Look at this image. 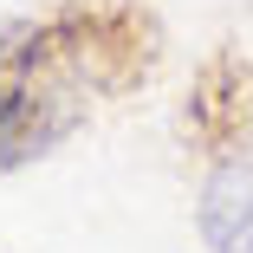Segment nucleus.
<instances>
[{"instance_id":"7ed1b4c3","label":"nucleus","mask_w":253,"mask_h":253,"mask_svg":"<svg viewBox=\"0 0 253 253\" xmlns=\"http://www.w3.org/2000/svg\"><path fill=\"white\" fill-rule=\"evenodd\" d=\"M201 240L214 253H253V163H227L208 188H201Z\"/></svg>"},{"instance_id":"f257e3e1","label":"nucleus","mask_w":253,"mask_h":253,"mask_svg":"<svg viewBox=\"0 0 253 253\" xmlns=\"http://www.w3.org/2000/svg\"><path fill=\"white\" fill-rule=\"evenodd\" d=\"M163 65V26L143 0H59L0 26V175L45 163L111 97Z\"/></svg>"},{"instance_id":"f03ea898","label":"nucleus","mask_w":253,"mask_h":253,"mask_svg":"<svg viewBox=\"0 0 253 253\" xmlns=\"http://www.w3.org/2000/svg\"><path fill=\"white\" fill-rule=\"evenodd\" d=\"M182 130L201 156H221V163L247 156L253 149V59L214 52L201 65L182 104Z\"/></svg>"}]
</instances>
